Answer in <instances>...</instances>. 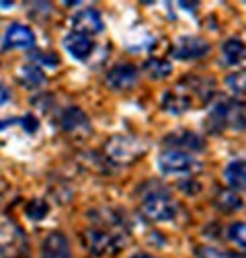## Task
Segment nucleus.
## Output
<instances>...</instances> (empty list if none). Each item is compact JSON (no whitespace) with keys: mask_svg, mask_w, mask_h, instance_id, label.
Wrapping results in <instances>:
<instances>
[{"mask_svg":"<svg viewBox=\"0 0 246 258\" xmlns=\"http://www.w3.org/2000/svg\"><path fill=\"white\" fill-rule=\"evenodd\" d=\"M205 125L211 134H218L222 129L244 132L246 129V103H236V101L218 103L215 107H211Z\"/></svg>","mask_w":246,"mask_h":258,"instance_id":"obj_1","label":"nucleus"},{"mask_svg":"<svg viewBox=\"0 0 246 258\" xmlns=\"http://www.w3.org/2000/svg\"><path fill=\"white\" fill-rule=\"evenodd\" d=\"M146 154V144L132 136H113L105 144V158L117 166L134 164Z\"/></svg>","mask_w":246,"mask_h":258,"instance_id":"obj_2","label":"nucleus"},{"mask_svg":"<svg viewBox=\"0 0 246 258\" xmlns=\"http://www.w3.org/2000/svg\"><path fill=\"white\" fill-rule=\"evenodd\" d=\"M82 242L95 254H117L121 248H126L128 236L123 232H109L101 228H92L82 234Z\"/></svg>","mask_w":246,"mask_h":258,"instance_id":"obj_3","label":"nucleus"},{"mask_svg":"<svg viewBox=\"0 0 246 258\" xmlns=\"http://www.w3.org/2000/svg\"><path fill=\"white\" fill-rule=\"evenodd\" d=\"M140 215L146 221H168L176 215V203L166 195V192H152L140 205Z\"/></svg>","mask_w":246,"mask_h":258,"instance_id":"obj_4","label":"nucleus"},{"mask_svg":"<svg viewBox=\"0 0 246 258\" xmlns=\"http://www.w3.org/2000/svg\"><path fill=\"white\" fill-rule=\"evenodd\" d=\"M27 236L17 225L7 223L0 228V256L3 258H27Z\"/></svg>","mask_w":246,"mask_h":258,"instance_id":"obj_5","label":"nucleus"},{"mask_svg":"<svg viewBox=\"0 0 246 258\" xmlns=\"http://www.w3.org/2000/svg\"><path fill=\"white\" fill-rule=\"evenodd\" d=\"M158 170L162 174H187L193 170L195 160L191 154L180 150H166L158 156Z\"/></svg>","mask_w":246,"mask_h":258,"instance_id":"obj_6","label":"nucleus"},{"mask_svg":"<svg viewBox=\"0 0 246 258\" xmlns=\"http://www.w3.org/2000/svg\"><path fill=\"white\" fill-rule=\"evenodd\" d=\"M211 51V45L207 39H201V37H193V35H182L174 41V45L170 47V53L172 57L176 59H199L203 55H207Z\"/></svg>","mask_w":246,"mask_h":258,"instance_id":"obj_7","label":"nucleus"},{"mask_svg":"<svg viewBox=\"0 0 246 258\" xmlns=\"http://www.w3.org/2000/svg\"><path fill=\"white\" fill-rule=\"evenodd\" d=\"M138 76H140V70L134 63H117L115 68H111L107 72L105 82L113 90H130L136 86Z\"/></svg>","mask_w":246,"mask_h":258,"instance_id":"obj_8","label":"nucleus"},{"mask_svg":"<svg viewBox=\"0 0 246 258\" xmlns=\"http://www.w3.org/2000/svg\"><path fill=\"white\" fill-rule=\"evenodd\" d=\"M61 129H64L66 134L74 136V138H86L92 127H90V121L86 117V113L78 107H70L66 109L64 113H61Z\"/></svg>","mask_w":246,"mask_h":258,"instance_id":"obj_9","label":"nucleus"},{"mask_svg":"<svg viewBox=\"0 0 246 258\" xmlns=\"http://www.w3.org/2000/svg\"><path fill=\"white\" fill-rule=\"evenodd\" d=\"M191 96L193 94L189 92V88H184V84L180 82L178 86H174V88L164 92V96H162V109L166 113H170V115H180V113L191 109V105H193Z\"/></svg>","mask_w":246,"mask_h":258,"instance_id":"obj_10","label":"nucleus"},{"mask_svg":"<svg viewBox=\"0 0 246 258\" xmlns=\"http://www.w3.org/2000/svg\"><path fill=\"white\" fill-rule=\"evenodd\" d=\"M35 45V33L27 25L13 23L5 33V49H29Z\"/></svg>","mask_w":246,"mask_h":258,"instance_id":"obj_11","label":"nucleus"},{"mask_svg":"<svg viewBox=\"0 0 246 258\" xmlns=\"http://www.w3.org/2000/svg\"><path fill=\"white\" fill-rule=\"evenodd\" d=\"M72 29L74 33L82 35H92V33H101L103 31V19L101 13L95 9H82L72 17Z\"/></svg>","mask_w":246,"mask_h":258,"instance_id":"obj_12","label":"nucleus"},{"mask_svg":"<svg viewBox=\"0 0 246 258\" xmlns=\"http://www.w3.org/2000/svg\"><path fill=\"white\" fill-rule=\"evenodd\" d=\"M166 146H170V150H180V152H199L203 150V140L193 134V132H174L168 134L164 140Z\"/></svg>","mask_w":246,"mask_h":258,"instance_id":"obj_13","label":"nucleus"},{"mask_svg":"<svg viewBox=\"0 0 246 258\" xmlns=\"http://www.w3.org/2000/svg\"><path fill=\"white\" fill-rule=\"evenodd\" d=\"M64 45H66V49H68V53L74 57V59H80V61H84L90 53H92V41H90V37L88 35H82V33H68L66 37H64Z\"/></svg>","mask_w":246,"mask_h":258,"instance_id":"obj_14","label":"nucleus"},{"mask_svg":"<svg viewBox=\"0 0 246 258\" xmlns=\"http://www.w3.org/2000/svg\"><path fill=\"white\" fill-rule=\"evenodd\" d=\"M41 256L43 258H70V246L64 234L53 232L45 238L41 246Z\"/></svg>","mask_w":246,"mask_h":258,"instance_id":"obj_15","label":"nucleus"},{"mask_svg":"<svg viewBox=\"0 0 246 258\" xmlns=\"http://www.w3.org/2000/svg\"><path fill=\"white\" fill-rule=\"evenodd\" d=\"M213 207L218 209V211H222V213H234V211H240L244 207V199L238 195V190L224 188V190L215 192Z\"/></svg>","mask_w":246,"mask_h":258,"instance_id":"obj_16","label":"nucleus"},{"mask_svg":"<svg viewBox=\"0 0 246 258\" xmlns=\"http://www.w3.org/2000/svg\"><path fill=\"white\" fill-rule=\"evenodd\" d=\"M246 59V45L240 37H230L222 45V61L226 66H238Z\"/></svg>","mask_w":246,"mask_h":258,"instance_id":"obj_17","label":"nucleus"},{"mask_svg":"<svg viewBox=\"0 0 246 258\" xmlns=\"http://www.w3.org/2000/svg\"><path fill=\"white\" fill-rule=\"evenodd\" d=\"M226 182L232 186V190H244L246 188V160H234L224 170Z\"/></svg>","mask_w":246,"mask_h":258,"instance_id":"obj_18","label":"nucleus"},{"mask_svg":"<svg viewBox=\"0 0 246 258\" xmlns=\"http://www.w3.org/2000/svg\"><path fill=\"white\" fill-rule=\"evenodd\" d=\"M19 80L23 86H27L31 90H37L45 84V74L39 66H35V63H27V66L19 68Z\"/></svg>","mask_w":246,"mask_h":258,"instance_id":"obj_19","label":"nucleus"},{"mask_svg":"<svg viewBox=\"0 0 246 258\" xmlns=\"http://www.w3.org/2000/svg\"><path fill=\"white\" fill-rule=\"evenodd\" d=\"M144 74H148V78L152 80L168 78L172 74V63L162 57H150L144 61Z\"/></svg>","mask_w":246,"mask_h":258,"instance_id":"obj_20","label":"nucleus"},{"mask_svg":"<svg viewBox=\"0 0 246 258\" xmlns=\"http://www.w3.org/2000/svg\"><path fill=\"white\" fill-rule=\"evenodd\" d=\"M49 213V205L41 199H33V201H29V205L25 207V215L29 219H33V221H41L45 215Z\"/></svg>","mask_w":246,"mask_h":258,"instance_id":"obj_21","label":"nucleus"},{"mask_svg":"<svg viewBox=\"0 0 246 258\" xmlns=\"http://www.w3.org/2000/svg\"><path fill=\"white\" fill-rule=\"evenodd\" d=\"M226 86L234 92V94H246V68L238 70L234 74H230L226 78Z\"/></svg>","mask_w":246,"mask_h":258,"instance_id":"obj_22","label":"nucleus"},{"mask_svg":"<svg viewBox=\"0 0 246 258\" xmlns=\"http://www.w3.org/2000/svg\"><path fill=\"white\" fill-rule=\"evenodd\" d=\"M228 238H230L236 246H240V248L246 250V223H244V221L232 223L230 230H228Z\"/></svg>","mask_w":246,"mask_h":258,"instance_id":"obj_23","label":"nucleus"},{"mask_svg":"<svg viewBox=\"0 0 246 258\" xmlns=\"http://www.w3.org/2000/svg\"><path fill=\"white\" fill-rule=\"evenodd\" d=\"M195 256L197 258H224L226 252H220V250H215L211 246H197L195 248Z\"/></svg>","mask_w":246,"mask_h":258,"instance_id":"obj_24","label":"nucleus"},{"mask_svg":"<svg viewBox=\"0 0 246 258\" xmlns=\"http://www.w3.org/2000/svg\"><path fill=\"white\" fill-rule=\"evenodd\" d=\"M178 188L184 192V195H189V197H195V195H199V192H201V184H199L197 180H193V178L182 180V182L178 184Z\"/></svg>","mask_w":246,"mask_h":258,"instance_id":"obj_25","label":"nucleus"},{"mask_svg":"<svg viewBox=\"0 0 246 258\" xmlns=\"http://www.w3.org/2000/svg\"><path fill=\"white\" fill-rule=\"evenodd\" d=\"M21 125H23V129H25L27 134H35L37 127H39V121H37V117H33V115H25V117L21 119Z\"/></svg>","mask_w":246,"mask_h":258,"instance_id":"obj_26","label":"nucleus"},{"mask_svg":"<svg viewBox=\"0 0 246 258\" xmlns=\"http://www.w3.org/2000/svg\"><path fill=\"white\" fill-rule=\"evenodd\" d=\"M7 101H9V90L5 86H0V107H3Z\"/></svg>","mask_w":246,"mask_h":258,"instance_id":"obj_27","label":"nucleus"},{"mask_svg":"<svg viewBox=\"0 0 246 258\" xmlns=\"http://www.w3.org/2000/svg\"><path fill=\"white\" fill-rule=\"evenodd\" d=\"M180 7H184V11H195V7H199V3H180Z\"/></svg>","mask_w":246,"mask_h":258,"instance_id":"obj_28","label":"nucleus"},{"mask_svg":"<svg viewBox=\"0 0 246 258\" xmlns=\"http://www.w3.org/2000/svg\"><path fill=\"white\" fill-rule=\"evenodd\" d=\"M224 258H246V254H238V252H226Z\"/></svg>","mask_w":246,"mask_h":258,"instance_id":"obj_29","label":"nucleus"},{"mask_svg":"<svg viewBox=\"0 0 246 258\" xmlns=\"http://www.w3.org/2000/svg\"><path fill=\"white\" fill-rule=\"evenodd\" d=\"M132 258H156V256H150V254H136V256H132Z\"/></svg>","mask_w":246,"mask_h":258,"instance_id":"obj_30","label":"nucleus"},{"mask_svg":"<svg viewBox=\"0 0 246 258\" xmlns=\"http://www.w3.org/2000/svg\"><path fill=\"white\" fill-rule=\"evenodd\" d=\"M5 190H7V184H5L3 180H0V195H3V192H5Z\"/></svg>","mask_w":246,"mask_h":258,"instance_id":"obj_31","label":"nucleus"},{"mask_svg":"<svg viewBox=\"0 0 246 258\" xmlns=\"http://www.w3.org/2000/svg\"><path fill=\"white\" fill-rule=\"evenodd\" d=\"M0 7H5V9H11V7H13V3H0Z\"/></svg>","mask_w":246,"mask_h":258,"instance_id":"obj_32","label":"nucleus"}]
</instances>
